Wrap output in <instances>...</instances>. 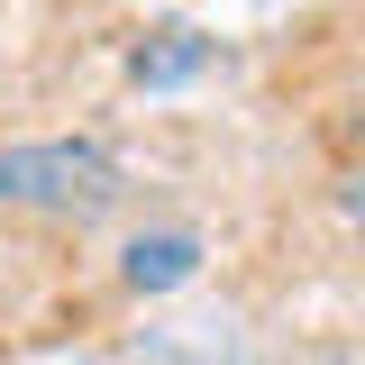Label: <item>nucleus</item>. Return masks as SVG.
Wrapping results in <instances>:
<instances>
[{
    "instance_id": "nucleus-1",
    "label": "nucleus",
    "mask_w": 365,
    "mask_h": 365,
    "mask_svg": "<svg viewBox=\"0 0 365 365\" xmlns=\"http://www.w3.org/2000/svg\"><path fill=\"white\" fill-rule=\"evenodd\" d=\"M0 201L55 210V220H101L119 201V165L91 137H37V146H0Z\"/></svg>"
},
{
    "instance_id": "nucleus-2",
    "label": "nucleus",
    "mask_w": 365,
    "mask_h": 365,
    "mask_svg": "<svg viewBox=\"0 0 365 365\" xmlns=\"http://www.w3.org/2000/svg\"><path fill=\"white\" fill-rule=\"evenodd\" d=\"M119 274H128V292H174V283L201 274V237H192V228H146Z\"/></svg>"
},
{
    "instance_id": "nucleus-3",
    "label": "nucleus",
    "mask_w": 365,
    "mask_h": 365,
    "mask_svg": "<svg viewBox=\"0 0 365 365\" xmlns=\"http://www.w3.org/2000/svg\"><path fill=\"white\" fill-rule=\"evenodd\" d=\"M201 64H210V37H192V28H165V46H137V83L146 91L182 83V73H201Z\"/></svg>"
}]
</instances>
